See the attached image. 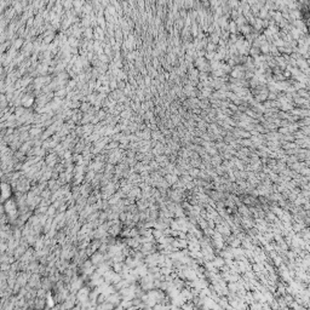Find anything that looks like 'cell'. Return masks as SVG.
<instances>
[{"instance_id": "cell-1", "label": "cell", "mask_w": 310, "mask_h": 310, "mask_svg": "<svg viewBox=\"0 0 310 310\" xmlns=\"http://www.w3.org/2000/svg\"><path fill=\"white\" fill-rule=\"evenodd\" d=\"M0 193H1V196L2 197H9L10 196V193H11L10 185H7V184H1V185H0Z\"/></svg>"}]
</instances>
